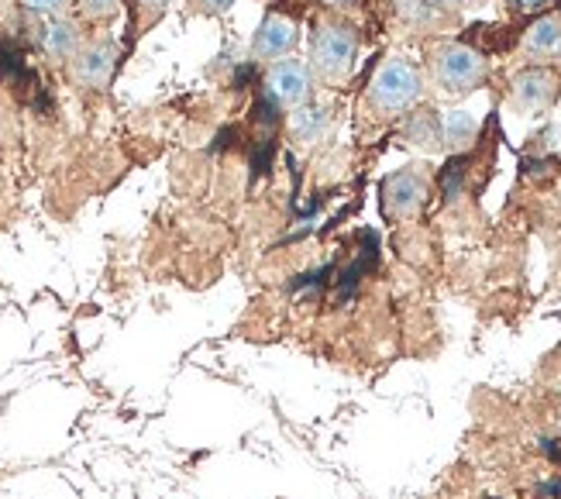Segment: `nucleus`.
<instances>
[{
    "label": "nucleus",
    "instance_id": "10",
    "mask_svg": "<svg viewBox=\"0 0 561 499\" xmlns=\"http://www.w3.org/2000/svg\"><path fill=\"white\" fill-rule=\"evenodd\" d=\"M524 48H527V56H534V59H551V56H558L561 53V21L558 18L538 21L527 32Z\"/></svg>",
    "mask_w": 561,
    "mask_h": 499
},
{
    "label": "nucleus",
    "instance_id": "5",
    "mask_svg": "<svg viewBox=\"0 0 561 499\" xmlns=\"http://www.w3.org/2000/svg\"><path fill=\"white\" fill-rule=\"evenodd\" d=\"M114 59H117V48L111 42H93V45H83L77 59L69 63L72 69V80L80 87H104L114 72Z\"/></svg>",
    "mask_w": 561,
    "mask_h": 499
},
{
    "label": "nucleus",
    "instance_id": "3",
    "mask_svg": "<svg viewBox=\"0 0 561 499\" xmlns=\"http://www.w3.org/2000/svg\"><path fill=\"white\" fill-rule=\"evenodd\" d=\"M434 77L448 93H469L482 83L485 63L479 53H472L466 45H445L434 59Z\"/></svg>",
    "mask_w": 561,
    "mask_h": 499
},
{
    "label": "nucleus",
    "instance_id": "14",
    "mask_svg": "<svg viewBox=\"0 0 561 499\" xmlns=\"http://www.w3.org/2000/svg\"><path fill=\"white\" fill-rule=\"evenodd\" d=\"M69 0H24V8H28L32 14L38 18H59L66 11Z\"/></svg>",
    "mask_w": 561,
    "mask_h": 499
},
{
    "label": "nucleus",
    "instance_id": "18",
    "mask_svg": "<svg viewBox=\"0 0 561 499\" xmlns=\"http://www.w3.org/2000/svg\"><path fill=\"white\" fill-rule=\"evenodd\" d=\"M138 4L145 8V11H152V14H159L165 4H169V0H138Z\"/></svg>",
    "mask_w": 561,
    "mask_h": 499
},
{
    "label": "nucleus",
    "instance_id": "8",
    "mask_svg": "<svg viewBox=\"0 0 561 499\" xmlns=\"http://www.w3.org/2000/svg\"><path fill=\"white\" fill-rule=\"evenodd\" d=\"M293 45H297V24L283 14H270L262 21V29L252 42V53H255V59H279V56L293 53Z\"/></svg>",
    "mask_w": 561,
    "mask_h": 499
},
{
    "label": "nucleus",
    "instance_id": "21",
    "mask_svg": "<svg viewBox=\"0 0 561 499\" xmlns=\"http://www.w3.org/2000/svg\"><path fill=\"white\" fill-rule=\"evenodd\" d=\"M328 4H348V0H328Z\"/></svg>",
    "mask_w": 561,
    "mask_h": 499
},
{
    "label": "nucleus",
    "instance_id": "20",
    "mask_svg": "<svg viewBox=\"0 0 561 499\" xmlns=\"http://www.w3.org/2000/svg\"><path fill=\"white\" fill-rule=\"evenodd\" d=\"M434 4H437V8H442V4H451V8H458V4H469V0H434Z\"/></svg>",
    "mask_w": 561,
    "mask_h": 499
},
{
    "label": "nucleus",
    "instance_id": "9",
    "mask_svg": "<svg viewBox=\"0 0 561 499\" xmlns=\"http://www.w3.org/2000/svg\"><path fill=\"white\" fill-rule=\"evenodd\" d=\"M514 93H517V100L524 107H545L548 100H551V93H554V77L551 72H545V69H527V72H520V77L514 80Z\"/></svg>",
    "mask_w": 561,
    "mask_h": 499
},
{
    "label": "nucleus",
    "instance_id": "11",
    "mask_svg": "<svg viewBox=\"0 0 561 499\" xmlns=\"http://www.w3.org/2000/svg\"><path fill=\"white\" fill-rule=\"evenodd\" d=\"M324 128H328V111H321V107H300L293 114V135H297L304 145L321 141Z\"/></svg>",
    "mask_w": 561,
    "mask_h": 499
},
{
    "label": "nucleus",
    "instance_id": "15",
    "mask_svg": "<svg viewBox=\"0 0 561 499\" xmlns=\"http://www.w3.org/2000/svg\"><path fill=\"white\" fill-rule=\"evenodd\" d=\"M80 11L93 21H104L117 11V0H80Z\"/></svg>",
    "mask_w": 561,
    "mask_h": 499
},
{
    "label": "nucleus",
    "instance_id": "12",
    "mask_svg": "<svg viewBox=\"0 0 561 499\" xmlns=\"http://www.w3.org/2000/svg\"><path fill=\"white\" fill-rule=\"evenodd\" d=\"M472 135H476V121L466 111H451L442 124V138L451 145H469Z\"/></svg>",
    "mask_w": 561,
    "mask_h": 499
},
{
    "label": "nucleus",
    "instance_id": "19",
    "mask_svg": "<svg viewBox=\"0 0 561 499\" xmlns=\"http://www.w3.org/2000/svg\"><path fill=\"white\" fill-rule=\"evenodd\" d=\"M541 492L545 496H561V483H548V486H541Z\"/></svg>",
    "mask_w": 561,
    "mask_h": 499
},
{
    "label": "nucleus",
    "instance_id": "6",
    "mask_svg": "<svg viewBox=\"0 0 561 499\" xmlns=\"http://www.w3.org/2000/svg\"><path fill=\"white\" fill-rule=\"evenodd\" d=\"M38 42H42V53L53 63H72L80 48H83L77 21H69V18H48Z\"/></svg>",
    "mask_w": 561,
    "mask_h": 499
},
{
    "label": "nucleus",
    "instance_id": "17",
    "mask_svg": "<svg viewBox=\"0 0 561 499\" xmlns=\"http://www.w3.org/2000/svg\"><path fill=\"white\" fill-rule=\"evenodd\" d=\"M193 4H201L204 11H228L231 0H193Z\"/></svg>",
    "mask_w": 561,
    "mask_h": 499
},
{
    "label": "nucleus",
    "instance_id": "2",
    "mask_svg": "<svg viewBox=\"0 0 561 499\" xmlns=\"http://www.w3.org/2000/svg\"><path fill=\"white\" fill-rule=\"evenodd\" d=\"M358 56V38L345 24H321L313 35V69L324 80L348 77Z\"/></svg>",
    "mask_w": 561,
    "mask_h": 499
},
{
    "label": "nucleus",
    "instance_id": "13",
    "mask_svg": "<svg viewBox=\"0 0 561 499\" xmlns=\"http://www.w3.org/2000/svg\"><path fill=\"white\" fill-rule=\"evenodd\" d=\"M410 138L424 145V148H434L437 141H442V124H437L431 114H421V117H413V128H410Z\"/></svg>",
    "mask_w": 561,
    "mask_h": 499
},
{
    "label": "nucleus",
    "instance_id": "4",
    "mask_svg": "<svg viewBox=\"0 0 561 499\" xmlns=\"http://www.w3.org/2000/svg\"><path fill=\"white\" fill-rule=\"evenodd\" d=\"M310 69L297 59H283L265 77V100H273L276 107H304L310 97Z\"/></svg>",
    "mask_w": 561,
    "mask_h": 499
},
{
    "label": "nucleus",
    "instance_id": "1",
    "mask_svg": "<svg viewBox=\"0 0 561 499\" xmlns=\"http://www.w3.org/2000/svg\"><path fill=\"white\" fill-rule=\"evenodd\" d=\"M424 87H421V72L413 69L410 63L403 59H389L379 66V72L373 77V87H369V100L373 107L386 111V114H400V111H410L413 104L421 100Z\"/></svg>",
    "mask_w": 561,
    "mask_h": 499
},
{
    "label": "nucleus",
    "instance_id": "7",
    "mask_svg": "<svg viewBox=\"0 0 561 499\" xmlns=\"http://www.w3.org/2000/svg\"><path fill=\"white\" fill-rule=\"evenodd\" d=\"M424 193L427 186L417 172H397V177H389L382 186V204L393 217H410L424 204Z\"/></svg>",
    "mask_w": 561,
    "mask_h": 499
},
{
    "label": "nucleus",
    "instance_id": "16",
    "mask_svg": "<svg viewBox=\"0 0 561 499\" xmlns=\"http://www.w3.org/2000/svg\"><path fill=\"white\" fill-rule=\"evenodd\" d=\"M514 8H520V11H538V8H548V4H554V0H510Z\"/></svg>",
    "mask_w": 561,
    "mask_h": 499
}]
</instances>
